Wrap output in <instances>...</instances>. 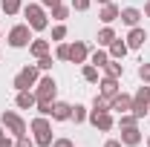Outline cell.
<instances>
[{"instance_id": "ab89813d", "label": "cell", "mask_w": 150, "mask_h": 147, "mask_svg": "<svg viewBox=\"0 0 150 147\" xmlns=\"http://www.w3.org/2000/svg\"><path fill=\"white\" fill-rule=\"evenodd\" d=\"M98 3H101V6H107V3H112V0H98Z\"/></svg>"}, {"instance_id": "f35d334b", "label": "cell", "mask_w": 150, "mask_h": 147, "mask_svg": "<svg viewBox=\"0 0 150 147\" xmlns=\"http://www.w3.org/2000/svg\"><path fill=\"white\" fill-rule=\"evenodd\" d=\"M142 15H144V18H150V0L144 3V12H142Z\"/></svg>"}, {"instance_id": "4fadbf2b", "label": "cell", "mask_w": 150, "mask_h": 147, "mask_svg": "<svg viewBox=\"0 0 150 147\" xmlns=\"http://www.w3.org/2000/svg\"><path fill=\"white\" fill-rule=\"evenodd\" d=\"M144 40H147V32H144L142 26H133L130 35H127V49H142Z\"/></svg>"}, {"instance_id": "d590c367", "label": "cell", "mask_w": 150, "mask_h": 147, "mask_svg": "<svg viewBox=\"0 0 150 147\" xmlns=\"http://www.w3.org/2000/svg\"><path fill=\"white\" fill-rule=\"evenodd\" d=\"M0 147H15V141H12L9 136H3V139H0Z\"/></svg>"}, {"instance_id": "277c9868", "label": "cell", "mask_w": 150, "mask_h": 147, "mask_svg": "<svg viewBox=\"0 0 150 147\" xmlns=\"http://www.w3.org/2000/svg\"><path fill=\"white\" fill-rule=\"evenodd\" d=\"M0 124L6 127V133H12L15 139L26 136V121H23V118H20L15 110H3V115H0Z\"/></svg>"}, {"instance_id": "d6a6232c", "label": "cell", "mask_w": 150, "mask_h": 147, "mask_svg": "<svg viewBox=\"0 0 150 147\" xmlns=\"http://www.w3.org/2000/svg\"><path fill=\"white\" fill-rule=\"evenodd\" d=\"M90 3H93V0H72V9H75V12H87Z\"/></svg>"}, {"instance_id": "f546056e", "label": "cell", "mask_w": 150, "mask_h": 147, "mask_svg": "<svg viewBox=\"0 0 150 147\" xmlns=\"http://www.w3.org/2000/svg\"><path fill=\"white\" fill-rule=\"evenodd\" d=\"M52 64H55V61H52V55H43V58H38V69H40V72L52 69Z\"/></svg>"}, {"instance_id": "52a82bcc", "label": "cell", "mask_w": 150, "mask_h": 147, "mask_svg": "<svg viewBox=\"0 0 150 147\" xmlns=\"http://www.w3.org/2000/svg\"><path fill=\"white\" fill-rule=\"evenodd\" d=\"M133 115L136 118H144L150 112V84H144V87H139L136 90V95H133Z\"/></svg>"}, {"instance_id": "7c38bea8", "label": "cell", "mask_w": 150, "mask_h": 147, "mask_svg": "<svg viewBox=\"0 0 150 147\" xmlns=\"http://www.w3.org/2000/svg\"><path fill=\"white\" fill-rule=\"evenodd\" d=\"M87 58H90V49H87V43H84V40L69 43V61H72V64H84Z\"/></svg>"}, {"instance_id": "d4e9b609", "label": "cell", "mask_w": 150, "mask_h": 147, "mask_svg": "<svg viewBox=\"0 0 150 147\" xmlns=\"http://www.w3.org/2000/svg\"><path fill=\"white\" fill-rule=\"evenodd\" d=\"M93 110L95 112H107V110H110V98H104V95L98 92V95L93 98Z\"/></svg>"}, {"instance_id": "4dcf8cb0", "label": "cell", "mask_w": 150, "mask_h": 147, "mask_svg": "<svg viewBox=\"0 0 150 147\" xmlns=\"http://www.w3.org/2000/svg\"><path fill=\"white\" fill-rule=\"evenodd\" d=\"M64 37H67V26H64V23H58L55 29H52V40H64Z\"/></svg>"}, {"instance_id": "5b68a950", "label": "cell", "mask_w": 150, "mask_h": 147, "mask_svg": "<svg viewBox=\"0 0 150 147\" xmlns=\"http://www.w3.org/2000/svg\"><path fill=\"white\" fill-rule=\"evenodd\" d=\"M38 75H40V69H38V64H29V66H23L18 75H15V81H12V87L15 90H29V87H35L38 84Z\"/></svg>"}, {"instance_id": "6da1fadb", "label": "cell", "mask_w": 150, "mask_h": 147, "mask_svg": "<svg viewBox=\"0 0 150 147\" xmlns=\"http://www.w3.org/2000/svg\"><path fill=\"white\" fill-rule=\"evenodd\" d=\"M29 130L35 133V144L38 147H52V124H49V115H38V118H32V124H29Z\"/></svg>"}, {"instance_id": "e575fe53", "label": "cell", "mask_w": 150, "mask_h": 147, "mask_svg": "<svg viewBox=\"0 0 150 147\" xmlns=\"http://www.w3.org/2000/svg\"><path fill=\"white\" fill-rule=\"evenodd\" d=\"M52 147H75V144L69 141V139H55V141H52Z\"/></svg>"}, {"instance_id": "9a60e30c", "label": "cell", "mask_w": 150, "mask_h": 147, "mask_svg": "<svg viewBox=\"0 0 150 147\" xmlns=\"http://www.w3.org/2000/svg\"><path fill=\"white\" fill-rule=\"evenodd\" d=\"M98 87H101V90H98V92H101L104 98H112L115 92H121V90H118V78H110V75H104Z\"/></svg>"}, {"instance_id": "7402d4cb", "label": "cell", "mask_w": 150, "mask_h": 147, "mask_svg": "<svg viewBox=\"0 0 150 147\" xmlns=\"http://www.w3.org/2000/svg\"><path fill=\"white\" fill-rule=\"evenodd\" d=\"M87 118H90L87 107H84V104H75V107H72V118H69V121H75V124H84Z\"/></svg>"}, {"instance_id": "e0dca14e", "label": "cell", "mask_w": 150, "mask_h": 147, "mask_svg": "<svg viewBox=\"0 0 150 147\" xmlns=\"http://www.w3.org/2000/svg\"><path fill=\"white\" fill-rule=\"evenodd\" d=\"M118 15H121V9H118L115 3H107V6H101V12H98V18L104 20L107 26H110L112 20H118Z\"/></svg>"}, {"instance_id": "4316f807", "label": "cell", "mask_w": 150, "mask_h": 147, "mask_svg": "<svg viewBox=\"0 0 150 147\" xmlns=\"http://www.w3.org/2000/svg\"><path fill=\"white\" fill-rule=\"evenodd\" d=\"M81 75H84V81H90V84H95V81H98V66H93V64H87Z\"/></svg>"}, {"instance_id": "1f68e13d", "label": "cell", "mask_w": 150, "mask_h": 147, "mask_svg": "<svg viewBox=\"0 0 150 147\" xmlns=\"http://www.w3.org/2000/svg\"><path fill=\"white\" fill-rule=\"evenodd\" d=\"M139 78H142V84H150V64L139 66Z\"/></svg>"}, {"instance_id": "d6986e66", "label": "cell", "mask_w": 150, "mask_h": 147, "mask_svg": "<svg viewBox=\"0 0 150 147\" xmlns=\"http://www.w3.org/2000/svg\"><path fill=\"white\" fill-rule=\"evenodd\" d=\"M127 52H130V49H127V40H118V37H115L110 43V58H115V61H121Z\"/></svg>"}, {"instance_id": "74e56055", "label": "cell", "mask_w": 150, "mask_h": 147, "mask_svg": "<svg viewBox=\"0 0 150 147\" xmlns=\"http://www.w3.org/2000/svg\"><path fill=\"white\" fill-rule=\"evenodd\" d=\"M58 3H61V0H40V6H49V9H52V6H58Z\"/></svg>"}, {"instance_id": "30bf717a", "label": "cell", "mask_w": 150, "mask_h": 147, "mask_svg": "<svg viewBox=\"0 0 150 147\" xmlns=\"http://www.w3.org/2000/svg\"><path fill=\"white\" fill-rule=\"evenodd\" d=\"M121 144H124V147H139V144H142V130H139V124L121 127Z\"/></svg>"}, {"instance_id": "5bb4252c", "label": "cell", "mask_w": 150, "mask_h": 147, "mask_svg": "<svg viewBox=\"0 0 150 147\" xmlns=\"http://www.w3.org/2000/svg\"><path fill=\"white\" fill-rule=\"evenodd\" d=\"M118 18H121V23H127V26L133 29V26H139V20L144 18V15H142L136 6H127V9H121V15H118Z\"/></svg>"}, {"instance_id": "ba28073f", "label": "cell", "mask_w": 150, "mask_h": 147, "mask_svg": "<svg viewBox=\"0 0 150 147\" xmlns=\"http://www.w3.org/2000/svg\"><path fill=\"white\" fill-rule=\"evenodd\" d=\"M133 110V95H127V92H115L110 98V112H130Z\"/></svg>"}, {"instance_id": "7a4b0ae2", "label": "cell", "mask_w": 150, "mask_h": 147, "mask_svg": "<svg viewBox=\"0 0 150 147\" xmlns=\"http://www.w3.org/2000/svg\"><path fill=\"white\" fill-rule=\"evenodd\" d=\"M23 18H26V23H29L32 32H43V29L49 26V18H46V12H43L40 3H29V6H23Z\"/></svg>"}, {"instance_id": "603a6c76", "label": "cell", "mask_w": 150, "mask_h": 147, "mask_svg": "<svg viewBox=\"0 0 150 147\" xmlns=\"http://www.w3.org/2000/svg\"><path fill=\"white\" fill-rule=\"evenodd\" d=\"M112 40H115V32H112V26H104V29L98 32V46H110Z\"/></svg>"}, {"instance_id": "60d3db41", "label": "cell", "mask_w": 150, "mask_h": 147, "mask_svg": "<svg viewBox=\"0 0 150 147\" xmlns=\"http://www.w3.org/2000/svg\"><path fill=\"white\" fill-rule=\"evenodd\" d=\"M3 136H6V133H3V124H0V139H3Z\"/></svg>"}, {"instance_id": "44dd1931", "label": "cell", "mask_w": 150, "mask_h": 147, "mask_svg": "<svg viewBox=\"0 0 150 147\" xmlns=\"http://www.w3.org/2000/svg\"><path fill=\"white\" fill-rule=\"evenodd\" d=\"M110 61V52H104V49H95L93 55H90V64L93 66H98V69H104V64Z\"/></svg>"}, {"instance_id": "836d02e7", "label": "cell", "mask_w": 150, "mask_h": 147, "mask_svg": "<svg viewBox=\"0 0 150 147\" xmlns=\"http://www.w3.org/2000/svg\"><path fill=\"white\" fill-rule=\"evenodd\" d=\"M15 147H38V144L32 141V139H29V136H20L18 141H15Z\"/></svg>"}, {"instance_id": "484cf974", "label": "cell", "mask_w": 150, "mask_h": 147, "mask_svg": "<svg viewBox=\"0 0 150 147\" xmlns=\"http://www.w3.org/2000/svg\"><path fill=\"white\" fill-rule=\"evenodd\" d=\"M67 15H69V6H64V3H58V6H52V20H58V23H64V20H67Z\"/></svg>"}, {"instance_id": "9c48e42d", "label": "cell", "mask_w": 150, "mask_h": 147, "mask_svg": "<svg viewBox=\"0 0 150 147\" xmlns=\"http://www.w3.org/2000/svg\"><path fill=\"white\" fill-rule=\"evenodd\" d=\"M90 124H93L95 130H101V133H110L112 127H115V121H112V115H110V110L107 112H90Z\"/></svg>"}, {"instance_id": "8992f818", "label": "cell", "mask_w": 150, "mask_h": 147, "mask_svg": "<svg viewBox=\"0 0 150 147\" xmlns=\"http://www.w3.org/2000/svg\"><path fill=\"white\" fill-rule=\"evenodd\" d=\"M6 40H9V46H15V49L29 46V43H32V29H29V23H18V26H12Z\"/></svg>"}, {"instance_id": "8fae6325", "label": "cell", "mask_w": 150, "mask_h": 147, "mask_svg": "<svg viewBox=\"0 0 150 147\" xmlns=\"http://www.w3.org/2000/svg\"><path fill=\"white\" fill-rule=\"evenodd\" d=\"M52 121H69L72 118V104H67V101H52Z\"/></svg>"}, {"instance_id": "2e32d148", "label": "cell", "mask_w": 150, "mask_h": 147, "mask_svg": "<svg viewBox=\"0 0 150 147\" xmlns=\"http://www.w3.org/2000/svg\"><path fill=\"white\" fill-rule=\"evenodd\" d=\"M15 104H18L20 110H32L38 104V98H35V92H29V90H20L18 92V98H15Z\"/></svg>"}, {"instance_id": "ac0fdd59", "label": "cell", "mask_w": 150, "mask_h": 147, "mask_svg": "<svg viewBox=\"0 0 150 147\" xmlns=\"http://www.w3.org/2000/svg\"><path fill=\"white\" fill-rule=\"evenodd\" d=\"M29 52H32L35 58H43V55H49V40H43V37L32 40V43H29Z\"/></svg>"}, {"instance_id": "83f0119b", "label": "cell", "mask_w": 150, "mask_h": 147, "mask_svg": "<svg viewBox=\"0 0 150 147\" xmlns=\"http://www.w3.org/2000/svg\"><path fill=\"white\" fill-rule=\"evenodd\" d=\"M133 124H139V118H136L133 112H121V118H118V127H133Z\"/></svg>"}, {"instance_id": "b9f144b4", "label": "cell", "mask_w": 150, "mask_h": 147, "mask_svg": "<svg viewBox=\"0 0 150 147\" xmlns=\"http://www.w3.org/2000/svg\"><path fill=\"white\" fill-rule=\"evenodd\" d=\"M147 147H150V136H147Z\"/></svg>"}, {"instance_id": "cb8c5ba5", "label": "cell", "mask_w": 150, "mask_h": 147, "mask_svg": "<svg viewBox=\"0 0 150 147\" xmlns=\"http://www.w3.org/2000/svg\"><path fill=\"white\" fill-rule=\"evenodd\" d=\"M0 6H3V12H6V15H18L20 9H23V3H20V0H0Z\"/></svg>"}, {"instance_id": "3957f363", "label": "cell", "mask_w": 150, "mask_h": 147, "mask_svg": "<svg viewBox=\"0 0 150 147\" xmlns=\"http://www.w3.org/2000/svg\"><path fill=\"white\" fill-rule=\"evenodd\" d=\"M58 95V81L52 78V75H43V78H38L35 84V98L38 104H52Z\"/></svg>"}, {"instance_id": "f1b7e54d", "label": "cell", "mask_w": 150, "mask_h": 147, "mask_svg": "<svg viewBox=\"0 0 150 147\" xmlns=\"http://www.w3.org/2000/svg\"><path fill=\"white\" fill-rule=\"evenodd\" d=\"M55 61H69V43H58V49H55Z\"/></svg>"}, {"instance_id": "ffe728a7", "label": "cell", "mask_w": 150, "mask_h": 147, "mask_svg": "<svg viewBox=\"0 0 150 147\" xmlns=\"http://www.w3.org/2000/svg\"><path fill=\"white\" fill-rule=\"evenodd\" d=\"M121 72H124V64H118L115 58H110V61L104 64V75H110V78H121Z\"/></svg>"}, {"instance_id": "8d00e7d4", "label": "cell", "mask_w": 150, "mask_h": 147, "mask_svg": "<svg viewBox=\"0 0 150 147\" xmlns=\"http://www.w3.org/2000/svg\"><path fill=\"white\" fill-rule=\"evenodd\" d=\"M104 147H124V144H121V139H110V141H107Z\"/></svg>"}]
</instances>
